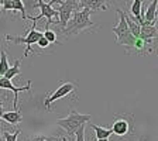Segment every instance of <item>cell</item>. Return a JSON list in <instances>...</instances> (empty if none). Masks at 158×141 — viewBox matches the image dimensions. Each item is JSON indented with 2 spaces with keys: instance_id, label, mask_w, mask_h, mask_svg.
Masks as SVG:
<instances>
[{
  "instance_id": "6da1fadb",
  "label": "cell",
  "mask_w": 158,
  "mask_h": 141,
  "mask_svg": "<svg viewBox=\"0 0 158 141\" xmlns=\"http://www.w3.org/2000/svg\"><path fill=\"white\" fill-rule=\"evenodd\" d=\"M90 13H92V10L86 9V7L78 10V11H73L69 21L66 23L65 28L61 30V33L64 35H78L83 31H89L90 28H95L96 24L90 21Z\"/></svg>"
},
{
  "instance_id": "7a4b0ae2",
  "label": "cell",
  "mask_w": 158,
  "mask_h": 141,
  "mask_svg": "<svg viewBox=\"0 0 158 141\" xmlns=\"http://www.w3.org/2000/svg\"><path fill=\"white\" fill-rule=\"evenodd\" d=\"M89 120H90V114H82V113H78L76 110H71V113L66 117L56 120V126L68 133L69 137H72V135H75L76 130L81 126L86 124Z\"/></svg>"
},
{
  "instance_id": "3957f363",
  "label": "cell",
  "mask_w": 158,
  "mask_h": 141,
  "mask_svg": "<svg viewBox=\"0 0 158 141\" xmlns=\"http://www.w3.org/2000/svg\"><path fill=\"white\" fill-rule=\"evenodd\" d=\"M117 14L120 17V21L116 27H113V33L116 34L117 37V41L116 43L118 45H123L126 49H127V52L131 49L133 44L135 41V37L130 33V30H128V26H127V21H126V11L123 10L117 9Z\"/></svg>"
},
{
  "instance_id": "277c9868",
  "label": "cell",
  "mask_w": 158,
  "mask_h": 141,
  "mask_svg": "<svg viewBox=\"0 0 158 141\" xmlns=\"http://www.w3.org/2000/svg\"><path fill=\"white\" fill-rule=\"evenodd\" d=\"M35 26H37V23L33 21V26L28 28V34H27L26 37L10 35V34H7V35L4 37V41H9V43H11V44H26L27 48H26V52H24V55H23L24 58H26V56H28L30 54L33 52L31 47H33L34 44H37V41L43 37V33H41L40 30H37Z\"/></svg>"
},
{
  "instance_id": "5b68a950",
  "label": "cell",
  "mask_w": 158,
  "mask_h": 141,
  "mask_svg": "<svg viewBox=\"0 0 158 141\" xmlns=\"http://www.w3.org/2000/svg\"><path fill=\"white\" fill-rule=\"evenodd\" d=\"M54 3H55V0H51L49 3H44L43 0H37V6L35 7H40L41 13H40L37 17H30L28 16V19H31V21H34V23H37L38 20H41V19L45 17L47 19L45 28H48L49 24H58V10H55L52 7Z\"/></svg>"
},
{
  "instance_id": "8992f818",
  "label": "cell",
  "mask_w": 158,
  "mask_h": 141,
  "mask_svg": "<svg viewBox=\"0 0 158 141\" xmlns=\"http://www.w3.org/2000/svg\"><path fill=\"white\" fill-rule=\"evenodd\" d=\"M76 89V85L72 82H62L61 85H59V88L56 89L54 93H51V95H48L45 97V100H44V106H45V110H48V112H51V105H52L54 102H56V100H59V99H64L68 95H71V92H73Z\"/></svg>"
},
{
  "instance_id": "52a82bcc",
  "label": "cell",
  "mask_w": 158,
  "mask_h": 141,
  "mask_svg": "<svg viewBox=\"0 0 158 141\" xmlns=\"http://www.w3.org/2000/svg\"><path fill=\"white\" fill-rule=\"evenodd\" d=\"M0 89H6V90H11V92L14 93V100H13V107L14 110L17 107V103H19V93L20 92H30L31 90V81H28L27 82L26 86H20V88H17V86H14V83L11 82V79H7L4 78V76H2L0 78Z\"/></svg>"
},
{
  "instance_id": "ba28073f",
  "label": "cell",
  "mask_w": 158,
  "mask_h": 141,
  "mask_svg": "<svg viewBox=\"0 0 158 141\" xmlns=\"http://www.w3.org/2000/svg\"><path fill=\"white\" fill-rule=\"evenodd\" d=\"M0 4H2V10H3V11H7V10L21 11L23 20L28 19V16L26 14V6H24L23 0H3V2H0Z\"/></svg>"
},
{
  "instance_id": "9c48e42d",
  "label": "cell",
  "mask_w": 158,
  "mask_h": 141,
  "mask_svg": "<svg viewBox=\"0 0 158 141\" xmlns=\"http://www.w3.org/2000/svg\"><path fill=\"white\" fill-rule=\"evenodd\" d=\"M158 37V30L155 27V24H141V28H140V38L147 41V43L152 44L154 38Z\"/></svg>"
},
{
  "instance_id": "30bf717a",
  "label": "cell",
  "mask_w": 158,
  "mask_h": 141,
  "mask_svg": "<svg viewBox=\"0 0 158 141\" xmlns=\"http://www.w3.org/2000/svg\"><path fill=\"white\" fill-rule=\"evenodd\" d=\"M113 134L118 135V137H123V135H127L128 133L131 131V124L128 123L127 118H117L112 126Z\"/></svg>"
},
{
  "instance_id": "8fae6325",
  "label": "cell",
  "mask_w": 158,
  "mask_h": 141,
  "mask_svg": "<svg viewBox=\"0 0 158 141\" xmlns=\"http://www.w3.org/2000/svg\"><path fill=\"white\" fill-rule=\"evenodd\" d=\"M157 6H158V0H152L151 3L148 4L147 10L144 14V23L145 24H155L157 23Z\"/></svg>"
},
{
  "instance_id": "7c38bea8",
  "label": "cell",
  "mask_w": 158,
  "mask_h": 141,
  "mask_svg": "<svg viewBox=\"0 0 158 141\" xmlns=\"http://www.w3.org/2000/svg\"><path fill=\"white\" fill-rule=\"evenodd\" d=\"M79 3L81 6L86 7V9H90L93 10H107V3H106V0H79Z\"/></svg>"
},
{
  "instance_id": "4fadbf2b",
  "label": "cell",
  "mask_w": 158,
  "mask_h": 141,
  "mask_svg": "<svg viewBox=\"0 0 158 141\" xmlns=\"http://www.w3.org/2000/svg\"><path fill=\"white\" fill-rule=\"evenodd\" d=\"M2 120H4L6 123H9V124H11V126H16V124H19V123H21L23 116H21L19 109H16V110H11V112L3 113Z\"/></svg>"
},
{
  "instance_id": "5bb4252c",
  "label": "cell",
  "mask_w": 158,
  "mask_h": 141,
  "mask_svg": "<svg viewBox=\"0 0 158 141\" xmlns=\"http://www.w3.org/2000/svg\"><path fill=\"white\" fill-rule=\"evenodd\" d=\"M141 9H143V0H133V4L130 7L131 19H134L140 26L144 23V19L141 17Z\"/></svg>"
},
{
  "instance_id": "9a60e30c",
  "label": "cell",
  "mask_w": 158,
  "mask_h": 141,
  "mask_svg": "<svg viewBox=\"0 0 158 141\" xmlns=\"http://www.w3.org/2000/svg\"><path fill=\"white\" fill-rule=\"evenodd\" d=\"M126 21H127V26H128L130 33H131L135 38H140V28H141V26H140L134 19H131V16H128L127 13H126Z\"/></svg>"
},
{
  "instance_id": "2e32d148",
  "label": "cell",
  "mask_w": 158,
  "mask_h": 141,
  "mask_svg": "<svg viewBox=\"0 0 158 141\" xmlns=\"http://www.w3.org/2000/svg\"><path fill=\"white\" fill-rule=\"evenodd\" d=\"M90 127L93 128V131L96 134V140H99V138H109L113 134V130L109 127H99L96 124H90Z\"/></svg>"
},
{
  "instance_id": "e0dca14e",
  "label": "cell",
  "mask_w": 158,
  "mask_h": 141,
  "mask_svg": "<svg viewBox=\"0 0 158 141\" xmlns=\"http://www.w3.org/2000/svg\"><path fill=\"white\" fill-rule=\"evenodd\" d=\"M20 61H21V58H20V59H16V61H14L13 66H10V68L7 69V72L3 75L4 78L13 79L14 76H17V75H20V73H21V69H20Z\"/></svg>"
},
{
  "instance_id": "ac0fdd59",
  "label": "cell",
  "mask_w": 158,
  "mask_h": 141,
  "mask_svg": "<svg viewBox=\"0 0 158 141\" xmlns=\"http://www.w3.org/2000/svg\"><path fill=\"white\" fill-rule=\"evenodd\" d=\"M9 68H10V65H9V59H7L6 49L2 48L0 49V75L3 76L4 73L7 72V69Z\"/></svg>"
},
{
  "instance_id": "d6986e66",
  "label": "cell",
  "mask_w": 158,
  "mask_h": 141,
  "mask_svg": "<svg viewBox=\"0 0 158 141\" xmlns=\"http://www.w3.org/2000/svg\"><path fill=\"white\" fill-rule=\"evenodd\" d=\"M20 134V128H16L14 133H10L7 130L3 128V137H4V141H17V137Z\"/></svg>"
},
{
  "instance_id": "ffe728a7",
  "label": "cell",
  "mask_w": 158,
  "mask_h": 141,
  "mask_svg": "<svg viewBox=\"0 0 158 141\" xmlns=\"http://www.w3.org/2000/svg\"><path fill=\"white\" fill-rule=\"evenodd\" d=\"M43 35L49 41V44H59L58 41H56V33H54L52 30H49V28H45V31L43 33Z\"/></svg>"
},
{
  "instance_id": "44dd1931",
  "label": "cell",
  "mask_w": 158,
  "mask_h": 141,
  "mask_svg": "<svg viewBox=\"0 0 158 141\" xmlns=\"http://www.w3.org/2000/svg\"><path fill=\"white\" fill-rule=\"evenodd\" d=\"M75 141H85V124L76 130L75 133Z\"/></svg>"
},
{
  "instance_id": "7402d4cb",
  "label": "cell",
  "mask_w": 158,
  "mask_h": 141,
  "mask_svg": "<svg viewBox=\"0 0 158 141\" xmlns=\"http://www.w3.org/2000/svg\"><path fill=\"white\" fill-rule=\"evenodd\" d=\"M26 141H45V135L43 134H34L26 138Z\"/></svg>"
},
{
  "instance_id": "603a6c76",
  "label": "cell",
  "mask_w": 158,
  "mask_h": 141,
  "mask_svg": "<svg viewBox=\"0 0 158 141\" xmlns=\"http://www.w3.org/2000/svg\"><path fill=\"white\" fill-rule=\"evenodd\" d=\"M37 44H38V47H40V48H47V47L49 45V41L45 38V37L43 35V37H41V38L38 39V41H37Z\"/></svg>"
},
{
  "instance_id": "cb8c5ba5",
  "label": "cell",
  "mask_w": 158,
  "mask_h": 141,
  "mask_svg": "<svg viewBox=\"0 0 158 141\" xmlns=\"http://www.w3.org/2000/svg\"><path fill=\"white\" fill-rule=\"evenodd\" d=\"M3 113H4V105H3V100H0V120H2Z\"/></svg>"
},
{
  "instance_id": "d4e9b609",
  "label": "cell",
  "mask_w": 158,
  "mask_h": 141,
  "mask_svg": "<svg viewBox=\"0 0 158 141\" xmlns=\"http://www.w3.org/2000/svg\"><path fill=\"white\" fill-rule=\"evenodd\" d=\"M0 141H4V137H3V127H2V120H0Z\"/></svg>"
},
{
  "instance_id": "484cf974",
  "label": "cell",
  "mask_w": 158,
  "mask_h": 141,
  "mask_svg": "<svg viewBox=\"0 0 158 141\" xmlns=\"http://www.w3.org/2000/svg\"><path fill=\"white\" fill-rule=\"evenodd\" d=\"M58 141H75L73 138H71V137H58Z\"/></svg>"
},
{
  "instance_id": "4316f807",
  "label": "cell",
  "mask_w": 158,
  "mask_h": 141,
  "mask_svg": "<svg viewBox=\"0 0 158 141\" xmlns=\"http://www.w3.org/2000/svg\"><path fill=\"white\" fill-rule=\"evenodd\" d=\"M45 141H58V137H52V135H48V137H45Z\"/></svg>"
},
{
  "instance_id": "83f0119b",
  "label": "cell",
  "mask_w": 158,
  "mask_h": 141,
  "mask_svg": "<svg viewBox=\"0 0 158 141\" xmlns=\"http://www.w3.org/2000/svg\"><path fill=\"white\" fill-rule=\"evenodd\" d=\"M96 141H109V138H99V140H96Z\"/></svg>"
},
{
  "instance_id": "f1b7e54d",
  "label": "cell",
  "mask_w": 158,
  "mask_h": 141,
  "mask_svg": "<svg viewBox=\"0 0 158 141\" xmlns=\"http://www.w3.org/2000/svg\"><path fill=\"white\" fill-rule=\"evenodd\" d=\"M2 11H3V10H2V4H0V13H2Z\"/></svg>"
},
{
  "instance_id": "f546056e",
  "label": "cell",
  "mask_w": 158,
  "mask_h": 141,
  "mask_svg": "<svg viewBox=\"0 0 158 141\" xmlns=\"http://www.w3.org/2000/svg\"><path fill=\"white\" fill-rule=\"evenodd\" d=\"M0 78H2V75H0Z\"/></svg>"
},
{
  "instance_id": "4dcf8cb0",
  "label": "cell",
  "mask_w": 158,
  "mask_h": 141,
  "mask_svg": "<svg viewBox=\"0 0 158 141\" xmlns=\"http://www.w3.org/2000/svg\"><path fill=\"white\" fill-rule=\"evenodd\" d=\"M131 2H133V0H131Z\"/></svg>"
}]
</instances>
